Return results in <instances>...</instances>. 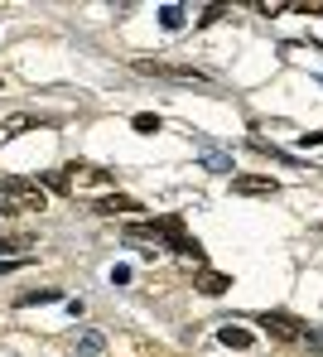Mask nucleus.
Returning a JSON list of instances; mask_svg holds the SVG:
<instances>
[{
    "mask_svg": "<svg viewBox=\"0 0 323 357\" xmlns=\"http://www.w3.org/2000/svg\"><path fill=\"white\" fill-rule=\"evenodd\" d=\"M222 15H227V5H207V10H203V20H198V24H217V20H222Z\"/></svg>",
    "mask_w": 323,
    "mask_h": 357,
    "instance_id": "16",
    "label": "nucleus"
},
{
    "mask_svg": "<svg viewBox=\"0 0 323 357\" xmlns=\"http://www.w3.org/2000/svg\"><path fill=\"white\" fill-rule=\"evenodd\" d=\"M130 280V266H111V285H126Z\"/></svg>",
    "mask_w": 323,
    "mask_h": 357,
    "instance_id": "17",
    "label": "nucleus"
},
{
    "mask_svg": "<svg viewBox=\"0 0 323 357\" xmlns=\"http://www.w3.org/2000/svg\"><path fill=\"white\" fill-rule=\"evenodd\" d=\"M299 15H323V0H304V5H294Z\"/></svg>",
    "mask_w": 323,
    "mask_h": 357,
    "instance_id": "18",
    "label": "nucleus"
},
{
    "mask_svg": "<svg viewBox=\"0 0 323 357\" xmlns=\"http://www.w3.org/2000/svg\"><path fill=\"white\" fill-rule=\"evenodd\" d=\"M217 343L232 348V353H246L256 338H251V328H242V324H222V328H217Z\"/></svg>",
    "mask_w": 323,
    "mask_h": 357,
    "instance_id": "5",
    "label": "nucleus"
},
{
    "mask_svg": "<svg viewBox=\"0 0 323 357\" xmlns=\"http://www.w3.org/2000/svg\"><path fill=\"white\" fill-rule=\"evenodd\" d=\"M159 24L164 29H184V5H159Z\"/></svg>",
    "mask_w": 323,
    "mask_h": 357,
    "instance_id": "12",
    "label": "nucleus"
},
{
    "mask_svg": "<svg viewBox=\"0 0 323 357\" xmlns=\"http://www.w3.org/2000/svg\"><path fill=\"white\" fill-rule=\"evenodd\" d=\"M44 183H49L54 193H68V188H72V183H68V174H58V169H54V174H44Z\"/></svg>",
    "mask_w": 323,
    "mask_h": 357,
    "instance_id": "15",
    "label": "nucleus"
},
{
    "mask_svg": "<svg viewBox=\"0 0 323 357\" xmlns=\"http://www.w3.org/2000/svg\"><path fill=\"white\" fill-rule=\"evenodd\" d=\"M34 246H39V241L29 237V232H15V237H0V261H15L10 251H19V256L29 261V256H34Z\"/></svg>",
    "mask_w": 323,
    "mask_h": 357,
    "instance_id": "8",
    "label": "nucleus"
},
{
    "mask_svg": "<svg viewBox=\"0 0 323 357\" xmlns=\"http://www.w3.org/2000/svg\"><path fill=\"white\" fill-rule=\"evenodd\" d=\"M58 299H63L58 290H29V295H19L15 304H19V309H29V304H58Z\"/></svg>",
    "mask_w": 323,
    "mask_h": 357,
    "instance_id": "11",
    "label": "nucleus"
},
{
    "mask_svg": "<svg viewBox=\"0 0 323 357\" xmlns=\"http://www.w3.org/2000/svg\"><path fill=\"white\" fill-rule=\"evenodd\" d=\"M256 324L275 338V343H299V333H304V324H299L294 314H285V309H265Z\"/></svg>",
    "mask_w": 323,
    "mask_h": 357,
    "instance_id": "2",
    "label": "nucleus"
},
{
    "mask_svg": "<svg viewBox=\"0 0 323 357\" xmlns=\"http://www.w3.org/2000/svg\"><path fill=\"white\" fill-rule=\"evenodd\" d=\"M63 174H68L72 188H111V183H116V174H107V169H97V165H72Z\"/></svg>",
    "mask_w": 323,
    "mask_h": 357,
    "instance_id": "4",
    "label": "nucleus"
},
{
    "mask_svg": "<svg viewBox=\"0 0 323 357\" xmlns=\"http://www.w3.org/2000/svg\"><path fill=\"white\" fill-rule=\"evenodd\" d=\"M0 203H5L10 213H44V208H49L44 188H39L34 178H5V183H0Z\"/></svg>",
    "mask_w": 323,
    "mask_h": 357,
    "instance_id": "1",
    "label": "nucleus"
},
{
    "mask_svg": "<svg viewBox=\"0 0 323 357\" xmlns=\"http://www.w3.org/2000/svg\"><path fill=\"white\" fill-rule=\"evenodd\" d=\"M97 213H102V218H116V213H145V208H140L135 198H126V193H107V198L97 203Z\"/></svg>",
    "mask_w": 323,
    "mask_h": 357,
    "instance_id": "9",
    "label": "nucleus"
},
{
    "mask_svg": "<svg viewBox=\"0 0 323 357\" xmlns=\"http://www.w3.org/2000/svg\"><path fill=\"white\" fill-rule=\"evenodd\" d=\"M232 193H242V198H270V193H280V178H270V174H232Z\"/></svg>",
    "mask_w": 323,
    "mask_h": 357,
    "instance_id": "3",
    "label": "nucleus"
},
{
    "mask_svg": "<svg viewBox=\"0 0 323 357\" xmlns=\"http://www.w3.org/2000/svg\"><path fill=\"white\" fill-rule=\"evenodd\" d=\"M72 348H77V357H102V353H107V333H97V328H77Z\"/></svg>",
    "mask_w": 323,
    "mask_h": 357,
    "instance_id": "6",
    "label": "nucleus"
},
{
    "mask_svg": "<svg viewBox=\"0 0 323 357\" xmlns=\"http://www.w3.org/2000/svg\"><path fill=\"white\" fill-rule=\"evenodd\" d=\"M130 126H135V130H140V135H159V126H164V121L155 116V112H140V116L130 121Z\"/></svg>",
    "mask_w": 323,
    "mask_h": 357,
    "instance_id": "13",
    "label": "nucleus"
},
{
    "mask_svg": "<svg viewBox=\"0 0 323 357\" xmlns=\"http://www.w3.org/2000/svg\"><path fill=\"white\" fill-rule=\"evenodd\" d=\"M198 160H203V169H212V174H237L232 155H222V150H198Z\"/></svg>",
    "mask_w": 323,
    "mask_h": 357,
    "instance_id": "10",
    "label": "nucleus"
},
{
    "mask_svg": "<svg viewBox=\"0 0 323 357\" xmlns=\"http://www.w3.org/2000/svg\"><path fill=\"white\" fill-rule=\"evenodd\" d=\"M29 126H39V116H24V112H19V116H5L0 130H5V135H19V130H29Z\"/></svg>",
    "mask_w": 323,
    "mask_h": 357,
    "instance_id": "14",
    "label": "nucleus"
},
{
    "mask_svg": "<svg viewBox=\"0 0 323 357\" xmlns=\"http://www.w3.org/2000/svg\"><path fill=\"white\" fill-rule=\"evenodd\" d=\"M227 290H232V275H222V271H198V295L217 299V295H227Z\"/></svg>",
    "mask_w": 323,
    "mask_h": 357,
    "instance_id": "7",
    "label": "nucleus"
}]
</instances>
